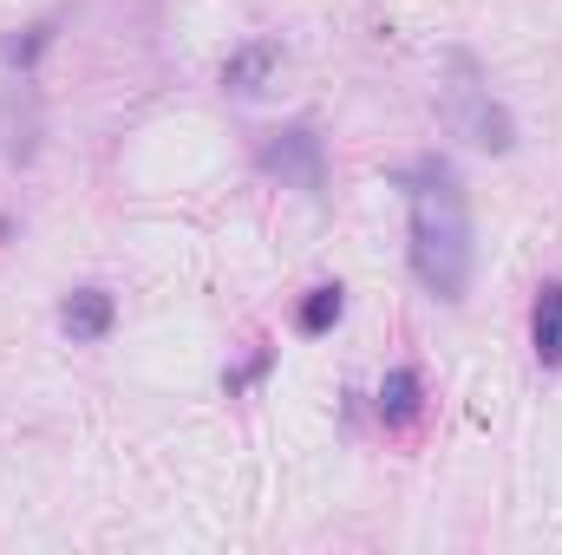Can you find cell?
<instances>
[{"label":"cell","instance_id":"5","mask_svg":"<svg viewBox=\"0 0 562 555\" xmlns=\"http://www.w3.org/2000/svg\"><path fill=\"white\" fill-rule=\"evenodd\" d=\"M281 66V53L269 39H256V46H243V53H229V66H223V86L229 92H243V99H256L262 86H269V72Z\"/></svg>","mask_w":562,"mask_h":555},{"label":"cell","instance_id":"8","mask_svg":"<svg viewBox=\"0 0 562 555\" xmlns=\"http://www.w3.org/2000/svg\"><path fill=\"white\" fill-rule=\"evenodd\" d=\"M340 307H347L340 287H314V294L301 301V333H327V327L340 320Z\"/></svg>","mask_w":562,"mask_h":555},{"label":"cell","instance_id":"6","mask_svg":"<svg viewBox=\"0 0 562 555\" xmlns=\"http://www.w3.org/2000/svg\"><path fill=\"white\" fill-rule=\"evenodd\" d=\"M537 360L562 366V281L543 287V301H537Z\"/></svg>","mask_w":562,"mask_h":555},{"label":"cell","instance_id":"2","mask_svg":"<svg viewBox=\"0 0 562 555\" xmlns=\"http://www.w3.org/2000/svg\"><path fill=\"white\" fill-rule=\"evenodd\" d=\"M438 112H445L451 138L477 144V150H510V144H517V125H510V112L491 99V86L477 79V66H471L464 53H451V79L438 86Z\"/></svg>","mask_w":562,"mask_h":555},{"label":"cell","instance_id":"7","mask_svg":"<svg viewBox=\"0 0 562 555\" xmlns=\"http://www.w3.org/2000/svg\"><path fill=\"white\" fill-rule=\"evenodd\" d=\"M380 418H393V424H413L419 418V373H386V386H380Z\"/></svg>","mask_w":562,"mask_h":555},{"label":"cell","instance_id":"4","mask_svg":"<svg viewBox=\"0 0 562 555\" xmlns=\"http://www.w3.org/2000/svg\"><path fill=\"white\" fill-rule=\"evenodd\" d=\"M112 294L105 287H79V294H66V307H59V327L72 333V340H105L112 333Z\"/></svg>","mask_w":562,"mask_h":555},{"label":"cell","instance_id":"3","mask_svg":"<svg viewBox=\"0 0 562 555\" xmlns=\"http://www.w3.org/2000/svg\"><path fill=\"white\" fill-rule=\"evenodd\" d=\"M262 170L281 177V183H294V190H321V138L314 132H276V138L262 144Z\"/></svg>","mask_w":562,"mask_h":555},{"label":"cell","instance_id":"1","mask_svg":"<svg viewBox=\"0 0 562 555\" xmlns=\"http://www.w3.org/2000/svg\"><path fill=\"white\" fill-rule=\"evenodd\" d=\"M413 275L438 294L458 301L471 287V203L451 163H419L413 177Z\"/></svg>","mask_w":562,"mask_h":555}]
</instances>
